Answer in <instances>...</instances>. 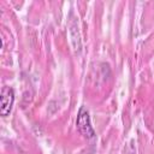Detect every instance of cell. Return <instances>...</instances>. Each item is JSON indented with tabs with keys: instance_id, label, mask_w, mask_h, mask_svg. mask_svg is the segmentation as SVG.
<instances>
[{
	"instance_id": "7a4b0ae2",
	"label": "cell",
	"mask_w": 154,
	"mask_h": 154,
	"mask_svg": "<svg viewBox=\"0 0 154 154\" xmlns=\"http://www.w3.org/2000/svg\"><path fill=\"white\" fill-rule=\"evenodd\" d=\"M14 101V93L13 89L5 85L1 89V96H0V114L2 117H7L12 109Z\"/></svg>"
},
{
	"instance_id": "6da1fadb",
	"label": "cell",
	"mask_w": 154,
	"mask_h": 154,
	"mask_svg": "<svg viewBox=\"0 0 154 154\" xmlns=\"http://www.w3.org/2000/svg\"><path fill=\"white\" fill-rule=\"evenodd\" d=\"M77 129L78 131L87 138H91L94 137L95 132H94V129L91 126V123H90V118H89V113L88 111L84 108V107H81L79 112H78V116H77Z\"/></svg>"
}]
</instances>
